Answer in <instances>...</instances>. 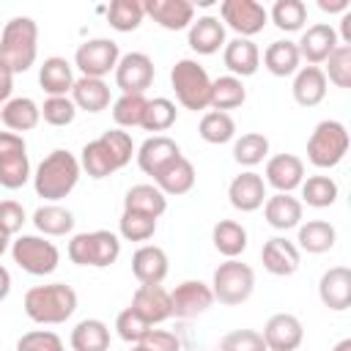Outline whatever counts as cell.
Returning <instances> with one entry per match:
<instances>
[{"label": "cell", "instance_id": "6da1fadb", "mask_svg": "<svg viewBox=\"0 0 351 351\" xmlns=\"http://www.w3.org/2000/svg\"><path fill=\"white\" fill-rule=\"evenodd\" d=\"M80 173H82L80 159L66 148H55L52 154H47L38 162V167L33 173V189L47 203H58L77 186Z\"/></svg>", "mask_w": 351, "mask_h": 351}, {"label": "cell", "instance_id": "7a4b0ae2", "mask_svg": "<svg viewBox=\"0 0 351 351\" xmlns=\"http://www.w3.org/2000/svg\"><path fill=\"white\" fill-rule=\"evenodd\" d=\"M77 310V291L66 282H47L33 285L25 293V313L33 324L41 326H58L69 321Z\"/></svg>", "mask_w": 351, "mask_h": 351}, {"label": "cell", "instance_id": "3957f363", "mask_svg": "<svg viewBox=\"0 0 351 351\" xmlns=\"http://www.w3.org/2000/svg\"><path fill=\"white\" fill-rule=\"evenodd\" d=\"M38 55V25L30 16H14L5 22L0 33V60L14 71L22 74L36 63Z\"/></svg>", "mask_w": 351, "mask_h": 351}, {"label": "cell", "instance_id": "277c9868", "mask_svg": "<svg viewBox=\"0 0 351 351\" xmlns=\"http://www.w3.org/2000/svg\"><path fill=\"white\" fill-rule=\"evenodd\" d=\"M170 85H173L176 99L184 110L197 112V110H206L211 101V77L192 58H181L170 69Z\"/></svg>", "mask_w": 351, "mask_h": 351}, {"label": "cell", "instance_id": "5b68a950", "mask_svg": "<svg viewBox=\"0 0 351 351\" xmlns=\"http://www.w3.org/2000/svg\"><path fill=\"white\" fill-rule=\"evenodd\" d=\"M69 261L77 266H93V269H107L118 261L121 255V236L112 230H90V233H77L69 241Z\"/></svg>", "mask_w": 351, "mask_h": 351}, {"label": "cell", "instance_id": "8992f818", "mask_svg": "<svg viewBox=\"0 0 351 351\" xmlns=\"http://www.w3.org/2000/svg\"><path fill=\"white\" fill-rule=\"evenodd\" d=\"M348 143H351L348 140V129L340 121L326 118L313 129V134L307 140V159L318 170H332L346 159Z\"/></svg>", "mask_w": 351, "mask_h": 351}, {"label": "cell", "instance_id": "52a82bcc", "mask_svg": "<svg viewBox=\"0 0 351 351\" xmlns=\"http://www.w3.org/2000/svg\"><path fill=\"white\" fill-rule=\"evenodd\" d=\"M11 258L14 263L33 274V277H47L58 269L60 263V250L55 247V241H49L47 236L38 233H19L11 241Z\"/></svg>", "mask_w": 351, "mask_h": 351}, {"label": "cell", "instance_id": "ba28073f", "mask_svg": "<svg viewBox=\"0 0 351 351\" xmlns=\"http://www.w3.org/2000/svg\"><path fill=\"white\" fill-rule=\"evenodd\" d=\"M255 291V271L250 263H241L239 258H228L225 263H219L214 269L211 277V293L214 302L236 307L241 302H247Z\"/></svg>", "mask_w": 351, "mask_h": 351}, {"label": "cell", "instance_id": "9c48e42d", "mask_svg": "<svg viewBox=\"0 0 351 351\" xmlns=\"http://www.w3.org/2000/svg\"><path fill=\"white\" fill-rule=\"evenodd\" d=\"M30 178V159L27 143L22 134L0 132V186L19 189Z\"/></svg>", "mask_w": 351, "mask_h": 351}, {"label": "cell", "instance_id": "30bf717a", "mask_svg": "<svg viewBox=\"0 0 351 351\" xmlns=\"http://www.w3.org/2000/svg\"><path fill=\"white\" fill-rule=\"evenodd\" d=\"M118 60H121V49L112 38H88L74 52V66L80 69V74L96 80H104L110 71H115Z\"/></svg>", "mask_w": 351, "mask_h": 351}, {"label": "cell", "instance_id": "8fae6325", "mask_svg": "<svg viewBox=\"0 0 351 351\" xmlns=\"http://www.w3.org/2000/svg\"><path fill=\"white\" fill-rule=\"evenodd\" d=\"M219 19L233 33H239V38H250L266 27L269 14H266L263 3H258V0H222Z\"/></svg>", "mask_w": 351, "mask_h": 351}, {"label": "cell", "instance_id": "7c38bea8", "mask_svg": "<svg viewBox=\"0 0 351 351\" xmlns=\"http://www.w3.org/2000/svg\"><path fill=\"white\" fill-rule=\"evenodd\" d=\"M112 74H115V85L121 88V93H145L154 82L156 69L145 52H126L121 55Z\"/></svg>", "mask_w": 351, "mask_h": 351}, {"label": "cell", "instance_id": "4fadbf2b", "mask_svg": "<svg viewBox=\"0 0 351 351\" xmlns=\"http://www.w3.org/2000/svg\"><path fill=\"white\" fill-rule=\"evenodd\" d=\"M170 304L176 318H197L214 304L211 285L203 280H184L170 291Z\"/></svg>", "mask_w": 351, "mask_h": 351}, {"label": "cell", "instance_id": "5bb4252c", "mask_svg": "<svg viewBox=\"0 0 351 351\" xmlns=\"http://www.w3.org/2000/svg\"><path fill=\"white\" fill-rule=\"evenodd\" d=\"M261 337L269 351H299L304 340V326L293 313H274L266 321Z\"/></svg>", "mask_w": 351, "mask_h": 351}, {"label": "cell", "instance_id": "9a60e30c", "mask_svg": "<svg viewBox=\"0 0 351 351\" xmlns=\"http://www.w3.org/2000/svg\"><path fill=\"white\" fill-rule=\"evenodd\" d=\"M340 47L337 30L329 22H315L307 30H302V38L296 41L299 58L307 60V66H321L335 49Z\"/></svg>", "mask_w": 351, "mask_h": 351}, {"label": "cell", "instance_id": "2e32d148", "mask_svg": "<svg viewBox=\"0 0 351 351\" xmlns=\"http://www.w3.org/2000/svg\"><path fill=\"white\" fill-rule=\"evenodd\" d=\"M134 156H137L140 170H143L145 176L156 178L173 159L181 156V148H178V143H176L173 137H167V134H151V137L134 151Z\"/></svg>", "mask_w": 351, "mask_h": 351}, {"label": "cell", "instance_id": "e0dca14e", "mask_svg": "<svg viewBox=\"0 0 351 351\" xmlns=\"http://www.w3.org/2000/svg\"><path fill=\"white\" fill-rule=\"evenodd\" d=\"M263 181L266 186H271L274 192H285L291 195L293 189L302 186L304 181V162L296 156V154H277L266 162V170H263Z\"/></svg>", "mask_w": 351, "mask_h": 351}, {"label": "cell", "instance_id": "ac0fdd59", "mask_svg": "<svg viewBox=\"0 0 351 351\" xmlns=\"http://www.w3.org/2000/svg\"><path fill=\"white\" fill-rule=\"evenodd\" d=\"M266 181H263V176L261 173H255V170H244V173H239L233 181H230V186H228V200H230V206L236 208V211H244V214H250V211H258L263 203H266Z\"/></svg>", "mask_w": 351, "mask_h": 351}, {"label": "cell", "instance_id": "d6986e66", "mask_svg": "<svg viewBox=\"0 0 351 351\" xmlns=\"http://www.w3.org/2000/svg\"><path fill=\"white\" fill-rule=\"evenodd\" d=\"M261 261H263V269L274 277H291L299 271L302 266V252L293 241H288L285 236H274L263 244L261 250Z\"/></svg>", "mask_w": 351, "mask_h": 351}, {"label": "cell", "instance_id": "ffe728a7", "mask_svg": "<svg viewBox=\"0 0 351 351\" xmlns=\"http://www.w3.org/2000/svg\"><path fill=\"white\" fill-rule=\"evenodd\" d=\"M143 11L165 30H184L195 22V5L189 0H143Z\"/></svg>", "mask_w": 351, "mask_h": 351}, {"label": "cell", "instance_id": "44dd1931", "mask_svg": "<svg viewBox=\"0 0 351 351\" xmlns=\"http://www.w3.org/2000/svg\"><path fill=\"white\" fill-rule=\"evenodd\" d=\"M318 296L324 307L343 313L351 307V269L348 266H332L318 280Z\"/></svg>", "mask_w": 351, "mask_h": 351}, {"label": "cell", "instance_id": "7402d4cb", "mask_svg": "<svg viewBox=\"0 0 351 351\" xmlns=\"http://www.w3.org/2000/svg\"><path fill=\"white\" fill-rule=\"evenodd\" d=\"M137 315H143L151 326L162 324L167 318H173V304H170V291H165L162 285H140L132 296L129 304Z\"/></svg>", "mask_w": 351, "mask_h": 351}, {"label": "cell", "instance_id": "603a6c76", "mask_svg": "<svg viewBox=\"0 0 351 351\" xmlns=\"http://www.w3.org/2000/svg\"><path fill=\"white\" fill-rule=\"evenodd\" d=\"M167 271H170L167 252L156 244H143L132 255V274L140 280V285H162Z\"/></svg>", "mask_w": 351, "mask_h": 351}, {"label": "cell", "instance_id": "cb8c5ba5", "mask_svg": "<svg viewBox=\"0 0 351 351\" xmlns=\"http://www.w3.org/2000/svg\"><path fill=\"white\" fill-rule=\"evenodd\" d=\"M222 60L230 71V77H252L258 69H261V49L255 47V41L250 38H233V41H225L222 47Z\"/></svg>", "mask_w": 351, "mask_h": 351}, {"label": "cell", "instance_id": "d4e9b609", "mask_svg": "<svg viewBox=\"0 0 351 351\" xmlns=\"http://www.w3.org/2000/svg\"><path fill=\"white\" fill-rule=\"evenodd\" d=\"M326 88H329V82H326L321 66H299V71L293 74L291 93L299 107H318L326 99Z\"/></svg>", "mask_w": 351, "mask_h": 351}, {"label": "cell", "instance_id": "484cf974", "mask_svg": "<svg viewBox=\"0 0 351 351\" xmlns=\"http://www.w3.org/2000/svg\"><path fill=\"white\" fill-rule=\"evenodd\" d=\"M192 52L197 55H214L225 47V25L219 16H197L192 25H189V36H186Z\"/></svg>", "mask_w": 351, "mask_h": 351}, {"label": "cell", "instance_id": "4316f807", "mask_svg": "<svg viewBox=\"0 0 351 351\" xmlns=\"http://www.w3.org/2000/svg\"><path fill=\"white\" fill-rule=\"evenodd\" d=\"M302 214H304L302 200L293 197V195H285V192H274V195L266 197V203H263V217H266V222H269L274 230L299 228V225H302Z\"/></svg>", "mask_w": 351, "mask_h": 351}, {"label": "cell", "instance_id": "83f0119b", "mask_svg": "<svg viewBox=\"0 0 351 351\" xmlns=\"http://www.w3.org/2000/svg\"><path fill=\"white\" fill-rule=\"evenodd\" d=\"M38 85L47 96H69L74 88V66L60 55L47 58L38 69Z\"/></svg>", "mask_w": 351, "mask_h": 351}, {"label": "cell", "instance_id": "f1b7e54d", "mask_svg": "<svg viewBox=\"0 0 351 351\" xmlns=\"http://www.w3.org/2000/svg\"><path fill=\"white\" fill-rule=\"evenodd\" d=\"M0 121H3L5 129L14 132V134L30 132V129H36L38 121H41V104H36L30 96H11V99L3 104Z\"/></svg>", "mask_w": 351, "mask_h": 351}, {"label": "cell", "instance_id": "f546056e", "mask_svg": "<svg viewBox=\"0 0 351 351\" xmlns=\"http://www.w3.org/2000/svg\"><path fill=\"white\" fill-rule=\"evenodd\" d=\"M71 101L77 110L101 112L110 107V85L96 77H77L71 88Z\"/></svg>", "mask_w": 351, "mask_h": 351}, {"label": "cell", "instance_id": "4dcf8cb0", "mask_svg": "<svg viewBox=\"0 0 351 351\" xmlns=\"http://www.w3.org/2000/svg\"><path fill=\"white\" fill-rule=\"evenodd\" d=\"M195 178H197L195 165L181 154L178 159H173V162L154 178V184L162 189V195H186V192L195 186Z\"/></svg>", "mask_w": 351, "mask_h": 351}, {"label": "cell", "instance_id": "1f68e13d", "mask_svg": "<svg viewBox=\"0 0 351 351\" xmlns=\"http://www.w3.org/2000/svg\"><path fill=\"white\" fill-rule=\"evenodd\" d=\"M123 211H140L159 219L167 211V195H162L156 184H134L123 195Z\"/></svg>", "mask_w": 351, "mask_h": 351}, {"label": "cell", "instance_id": "d6a6232c", "mask_svg": "<svg viewBox=\"0 0 351 351\" xmlns=\"http://www.w3.org/2000/svg\"><path fill=\"white\" fill-rule=\"evenodd\" d=\"M296 247L299 252H310V255H321L329 252L337 241V230L332 222L326 219H307L304 225H299V236H296Z\"/></svg>", "mask_w": 351, "mask_h": 351}, {"label": "cell", "instance_id": "836d02e7", "mask_svg": "<svg viewBox=\"0 0 351 351\" xmlns=\"http://www.w3.org/2000/svg\"><path fill=\"white\" fill-rule=\"evenodd\" d=\"M263 66L269 74L274 77H291L299 71L302 66V58H299V49H296V41H288V38H277L266 47L263 52Z\"/></svg>", "mask_w": 351, "mask_h": 351}, {"label": "cell", "instance_id": "e575fe53", "mask_svg": "<svg viewBox=\"0 0 351 351\" xmlns=\"http://www.w3.org/2000/svg\"><path fill=\"white\" fill-rule=\"evenodd\" d=\"M71 351H110V326L99 318H82L71 329Z\"/></svg>", "mask_w": 351, "mask_h": 351}, {"label": "cell", "instance_id": "d590c367", "mask_svg": "<svg viewBox=\"0 0 351 351\" xmlns=\"http://www.w3.org/2000/svg\"><path fill=\"white\" fill-rule=\"evenodd\" d=\"M80 167L90 178H96V181L118 173V165H115V159H112V154H110V148H107V143L101 137H96V140H90V143L82 145V151H80Z\"/></svg>", "mask_w": 351, "mask_h": 351}, {"label": "cell", "instance_id": "8d00e7d4", "mask_svg": "<svg viewBox=\"0 0 351 351\" xmlns=\"http://www.w3.org/2000/svg\"><path fill=\"white\" fill-rule=\"evenodd\" d=\"M33 225L41 236H66L74 230V214L58 203H44L33 211Z\"/></svg>", "mask_w": 351, "mask_h": 351}, {"label": "cell", "instance_id": "74e56055", "mask_svg": "<svg viewBox=\"0 0 351 351\" xmlns=\"http://www.w3.org/2000/svg\"><path fill=\"white\" fill-rule=\"evenodd\" d=\"M211 241L219 255L225 258H239L247 250V228L236 219H219L211 230Z\"/></svg>", "mask_w": 351, "mask_h": 351}, {"label": "cell", "instance_id": "f35d334b", "mask_svg": "<svg viewBox=\"0 0 351 351\" xmlns=\"http://www.w3.org/2000/svg\"><path fill=\"white\" fill-rule=\"evenodd\" d=\"M244 101H247V88H244V82L239 77L225 74V77L211 80V101H208L211 110L228 112V110L241 107Z\"/></svg>", "mask_w": 351, "mask_h": 351}, {"label": "cell", "instance_id": "ab89813d", "mask_svg": "<svg viewBox=\"0 0 351 351\" xmlns=\"http://www.w3.org/2000/svg\"><path fill=\"white\" fill-rule=\"evenodd\" d=\"M299 189H302V206L307 203L313 208H329L340 195L337 181L332 176H307Z\"/></svg>", "mask_w": 351, "mask_h": 351}, {"label": "cell", "instance_id": "60d3db41", "mask_svg": "<svg viewBox=\"0 0 351 351\" xmlns=\"http://www.w3.org/2000/svg\"><path fill=\"white\" fill-rule=\"evenodd\" d=\"M197 134L211 143V145H222V143H230L236 137V121L230 112H219V110H208L203 118H200V126H197Z\"/></svg>", "mask_w": 351, "mask_h": 351}, {"label": "cell", "instance_id": "b9f144b4", "mask_svg": "<svg viewBox=\"0 0 351 351\" xmlns=\"http://www.w3.org/2000/svg\"><path fill=\"white\" fill-rule=\"evenodd\" d=\"M143 19H145V11H143V3L140 0H112L107 5V22L118 33L137 30L143 25Z\"/></svg>", "mask_w": 351, "mask_h": 351}, {"label": "cell", "instance_id": "7bdbcfd3", "mask_svg": "<svg viewBox=\"0 0 351 351\" xmlns=\"http://www.w3.org/2000/svg\"><path fill=\"white\" fill-rule=\"evenodd\" d=\"M269 156V137L261 132H244L233 140V159L241 167H255Z\"/></svg>", "mask_w": 351, "mask_h": 351}, {"label": "cell", "instance_id": "ee69618b", "mask_svg": "<svg viewBox=\"0 0 351 351\" xmlns=\"http://www.w3.org/2000/svg\"><path fill=\"white\" fill-rule=\"evenodd\" d=\"M266 14L282 33H296L307 22V5L302 0H277Z\"/></svg>", "mask_w": 351, "mask_h": 351}, {"label": "cell", "instance_id": "f6af8a7d", "mask_svg": "<svg viewBox=\"0 0 351 351\" xmlns=\"http://www.w3.org/2000/svg\"><path fill=\"white\" fill-rule=\"evenodd\" d=\"M145 93H121L112 101V121L118 123V129H134L143 123L145 115Z\"/></svg>", "mask_w": 351, "mask_h": 351}, {"label": "cell", "instance_id": "bcb514c9", "mask_svg": "<svg viewBox=\"0 0 351 351\" xmlns=\"http://www.w3.org/2000/svg\"><path fill=\"white\" fill-rule=\"evenodd\" d=\"M176 118H178L176 104H173L170 99H165V96H156V99H148L145 115H143V123H140V126H143L145 132L162 134V132H167V129L176 123Z\"/></svg>", "mask_w": 351, "mask_h": 351}, {"label": "cell", "instance_id": "7dc6e473", "mask_svg": "<svg viewBox=\"0 0 351 351\" xmlns=\"http://www.w3.org/2000/svg\"><path fill=\"white\" fill-rule=\"evenodd\" d=\"M156 233V219L140 211H123L118 219V236L123 241H148Z\"/></svg>", "mask_w": 351, "mask_h": 351}, {"label": "cell", "instance_id": "c3c4849f", "mask_svg": "<svg viewBox=\"0 0 351 351\" xmlns=\"http://www.w3.org/2000/svg\"><path fill=\"white\" fill-rule=\"evenodd\" d=\"M324 77L326 82H332L335 88H351V47H337L326 60Z\"/></svg>", "mask_w": 351, "mask_h": 351}, {"label": "cell", "instance_id": "681fc988", "mask_svg": "<svg viewBox=\"0 0 351 351\" xmlns=\"http://www.w3.org/2000/svg\"><path fill=\"white\" fill-rule=\"evenodd\" d=\"M41 118L49 126H69L77 118V107L71 96H47L41 104Z\"/></svg>", "mask_w": 351, "mask_h": 351}, {"label": "cell", "instance_id": "f907efd6", "mask_svg": "<svg viewBox=\"0 0 351 351\" xmlns=\"http://www.w3.org/2000/svg\"><path fill=\"white\" fill-rule=\"evenodd\" d=\"M115 329H118V337H121V340L137 346V343H143V337L151 332V324H148L143 315H137L132 307H126V310L118 313V318H115Z\"/></svg>", "mask_w": 351, "mask_h": 351}, {"label": "cell", "instance_id": "816d5d0a", "mask_svg": "<svg viewBox=\"0 0 351 351\" xmlns=\"http://www.w3.org/2000/svg\"><path fill=\"white\" fill-rule=\"evenodd\" d=\"M219 351H269L258 329H233L219 340Z\"/></svg>", "mask_w": 351, "mask_h": 351}, {"label": "cell", "instance_id": "f5cc1de1", "mask_svg": "<svg viewBox=\"0 0 351 351\" xmlns=\"http://www.w3.org/2000/svg\"><path fill=\"white\" fill-rule=\"evenodd\" d=\"M16 351H66V346L52 329H33L16 340Z\"/></svg>", "mask_w": 351, "mask_h": 351}, {"label": "cell", "instance_id": "db71d44e", "mask_svg": "<svg viewBox=\"0 0 351 351\" xmlns=\"http://www.w3.org/2000/svg\"><path fill=\"white\" fill-rule=\"evenodd\" d=\"M101 140L107 143V148H110V154H112V159H115L118 170H121V167H126V165L132 162L134 143H132V134H129V132H123V129H110V132H104V134H101Z\"/></svg>", "mask_w": 351, "mask_h": 351}, {"label": "cell", "instance_id": "11a10c76", "mask_svg": "<svg viewBox=\"0 0 351 351\" xmlns=\"http://www.w3.org/2000/svg\"><path fill=\"white\" fill-rule=\"evenodd\" d=\"M25 222H27V214H25L22 203H16V200H3L0 203V230L5 236H16Z\"/></svg>", "mask_w": 351, "mask_h": 351}, {"label": "cell", "instance_id": "9f6ffc18", "mask_svg": "<svg viewBox=\"0 0 351 351\" xmlns=\"http://www.w3.org/2000/svg\"><path fill=\"white\" fill-rule=\"evenodd\" d=\"M140 346H143L145 351H181L178 337H176L173 332H167V329H151V332L143 337Z\"/></svg>", "mask_w": 351, "mask_h": 351}, {"label": "cell", "instance_id": "6f0895ef", "mask_svg": "<svg viewBox=\"0 0 351 351\" xmlns=\"http://www.w3.org/2000/svg\"><path fill=\"white\" fill-rule=\"evenodd\" d=\"M11 90H14V71L0 60V104L11 99Z\"/></svg>", "mask_w": 351, "mask_h": 351}, {"label": "cell", "instance_id": "680465c9", "mask_svg": "<svg viewBox=\"0 0 351 351\" xmlns=\"http://www.w3.org/2000/svg\"><path fill=\"white\" fill-rule=\"evenodd\" d=\"M318 8L326 14H346L351 11V0H318Z\"/></svg>", "mask_w": 351, "mask_h": 351}, {"label": "cell", "instance_id": "91938a15", "mask_svg": "<svg viewBox=\"0 0 351 351\" xmlns=\"http://www.w3.org/2000/svg\"><path fill=\"white\" fill-rule=\"evenodd\" d=\"M8 293H11V274H8V269L0 263V302H3Z\"/></svg>", "mask_w": 351, "mask_h": 351}, {"label": "cell", "instance_id": "94428289", "mask_svg": "<svg viewBox=\"0 0 351 351\" xmlns=\"http://www.w3.org/2000/svg\"><path fill=\"white\" fill-rule=\"evenodd\" d=\"M332 351H351V337H343Z\"/></svg>", "mask_w": 351, "mask_h": 351}, {"label": "cell", "instance_id": "6125c7cd", "mask_svg": "<svg viewBox=\"0 0 351 351\" xmlns=\"http://www.w3.org/2000/svg\"><path fill=\"white\" fill-rule=\"evenodd\" d=\"M8 244H11V236H5V233L0 230V255H3L5 250H8Z\"/></svg>", "mask_w": 351, "mask_h": 351}, {"label": "cell", "instance_id": "be15d7a7", "mask_svg": "<svg viewBox=\"0 0 351 351\" xmlns=\"http://www.w3.org/2000/svg\"><path fill=\"white\" fill-rule=\"evenodd\" d=\"M129 351H145V348H143V346H140V343H137V346H132V348H129Z\"/></svg>", "mask_w": 351, "mask_h": 351}, {"label": "cell", "instance_id": "e7e4bbea", "mask_svg": "<svg viewBox=\"0 0 351 351\" xmlns=\"http://www.w3.org/2000/svg\"><path fill=\"white\" fill-rule=\"evenodd\" d=\"M0 115H3V104H0Z\"/></svg>", "mask_w": 351, "mask_h": 351}]
</instances>
